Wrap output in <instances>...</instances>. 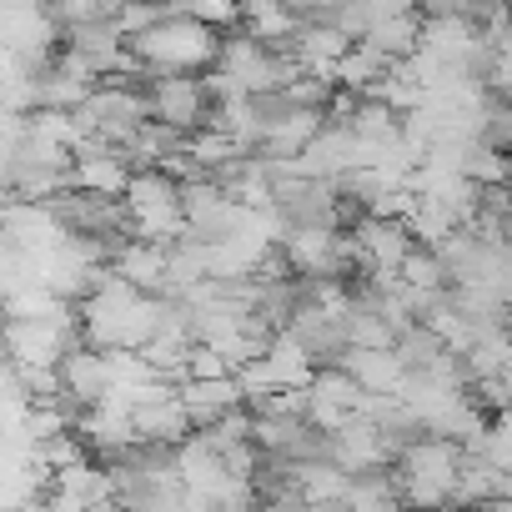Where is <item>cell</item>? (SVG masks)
Wrapping results in <instances>:
<instances>
[{
  "label": "cell",
  "instance_id": "7a4b0ae2",
  "mask_svg": "<svg viewBox=\"0 0 512 512\" xmlns=\"http://www.w3.org/2000/svg\"><path fill=\"white\" fill-rule=\"evenodd\" d=\"M121 211H126L131 236L166 246L181 236V181L171 171H156V166L131 171V181L121 191Z\"/></svg>",
  "mask_w": 512,
  "mask_h": 512
},
{
  "label": "cell",
  "instance_id": "8992f818",
  "mask_svg": "<svg viewBox=\"0 0 512 512\" xmlns=\"http://www.w3.org/2000/svg\"><path fill=\"white\" fill-rule=\"evenodd\" d=\"M176 402H181V417L191 432H206L216 422H226L231 412L246 407L236 377H201V382H176Z\"/></svg>",
  "mask_w": 512,
  "mask_h": 512
},
{
  "label": "cell",
  "instance_id": "6da1fadb",
  "mask_svg": "<svg viewBox=\"0 0 512 512\" xmlns=\"http://www.w3.org/2000/svg\"><path fill=\"white\" fill-rule=\"evenodd\" d=\"M221 36L206 31L201 21H191L186 11H161L136 41H126L131 66L146 76H206L216 61Z\"/></svg>",
  "mask_w": 512,
  "mask_h": 512
},
{
  "label": "cell",
  "instance_id": "3957f363",
  "mask_svg": "<svg viewBox=\"0 0 512 512\" xmlns=\"http://www.w3.org/2000/svg\"><path fill=\"white\" fill-rule=\"evenodd\" d=\"M141 96H146V116L181 141L211 126V96L201 76H146Z\"/></svg>",
  "mask_w": 512,
  "mask_h": 512
},
{
  "label": "cell",
  "instance_id": "52a82bcc",
  "mask_svg": "<svg viewBox=\"0 0 512 512\" xmlns=\"http://www.w3.org/2000/svg\"><path fill=\"white\" fill-rule=\"evenodd\" d=\"M337 367L357 382L362 397H397V387H402V367H397L392 347H387V352H357V347H352Z\"/></svg>",
  "mask_w": 512,
  "mask_h": 512
},
{
  "label": "cell",
  "instance_id": "ba28073f",
  "mask_svg": "<svg viewBox=\"0 0 512 512\" xmlns=\"http://www.w3.org/2000/svg\"><path fill=\"white\" fill-rule=\"evenodd\" d=\"M342 507H347V512H402V497H397V487H392V472L352 477L347 492H342Z\"/></svg>",
  "mask_w": 512,
  "mask_h": 512
},
{
  "label": "cell",
  "instance_id": "9c48e42d",
  "mask_svg": "<svg viewBox=\"0 0 512 512\" xmlns=\"http://www.w3.org/2000/svg\"><path fill=\"white\" fill-rule=\"evenodd\" d=\"M397 287H407V292H447L432 246H417L412 241V251L402 256V267H397Z\"/></svg>",
  "mask_w": 512,
  "mask_h": 512
},
{
  "label": "cell",
  "instance_id": "5b68a950",
  "mask_svg": "<svg viewBox=\"0 0 512 512\" xmlns=\"http://www.w3.org/2000/svg\"><path fill=\"white\" fill-rule=\"evenodd\" d=\"M0 241L16 246L21 256H31V262H41L46 251H56L66 241V231L56 226L46 201H6L0 206Z\"/></svg>",
  "mask_w": 512,
  "mask_h": 512
},
{
  "label": "cell",
  "instance_id": "277c9868",
  "mask_svg": "<svg viewBox=\"0 0 512 512\" xmlns=\"http://www.w3.org/2000/svg\"><path fill=\"white\" fill-rule=\"evenodd\" d=\"M56 397L76 412L106 407L116 397V377H111V357L96 347H66V357L56 362Z\"/></svg>",
  "mask_w": 512,
  "mask_h": 512
}]
</instances>
